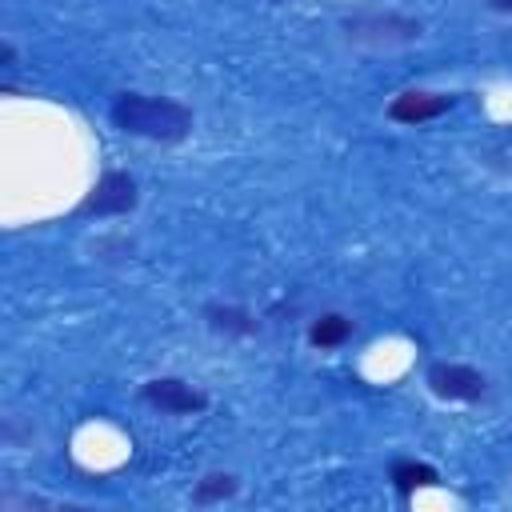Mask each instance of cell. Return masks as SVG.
Here are the masks:
<instances>
[{
  "instance_id": "6da1fadb",
  "label": "cell",
  "mask_w": 512,
  "mask_h": 512,
  "mask_svg": "<svg viewBox=\"0 0 512 512\" xmlns=\"http://www.w3.org/2000/svg\"><path fill=\"white\" fill-rule=\"evenodd\" d=\"M112 124L128 136L156 140V144H180L192 132V108L172 100V96H144V92H124L112 100Z\"/></svg>"
},
{
  "instance_id": "7a4b0ae2",
  "label": "cell",
  "mask_w": 512,
  "mask_h": 512,
  "mask_svg": "<svg viewBox=\"0 0 512 512\" xmlns=\"http://www.w3.org/2000/svg\"><path fill=\"white\" fill-rule=\"evenodd\" d=\"M136 200H140L136 180H132L128 172L112 168V172H104V176L84 192V200L76 204V216H128V212L136 208Z\"/></svg>"
},
{
  "instance_id": "3957f363",
  "label": "cell",
  "mask_w": 512,
  "mask_h": 512,
  "mask_svg": "<svg viewBox=\"0 0 512 512\" xmlns=\"http://www.w3.org/2000/svg\"><path fill=\"white\" fill-rule=\"evenodd\" d=\"M424 380H428L432 396L452 400V404H476V400L488 392V380H484L480 368H472V364H452V360H436Z\"/></svg>"
},
{
  "instance_id": "277c9868",
  "label": "cell",
  "mask_w": 512,
  "mask_h": 512,
  "mask_svg": "<svg viewBox=\"0 0 512 512\" xmlns=\"http://www.w3.org/2000/svg\"><path fill=\"white\" fill-rule=\"evenodd\" d=\"M140 400L168 412V416H196L208 408V392H200L196 384L180 380V376H156L140 384Z\"/></svg>"
},
{
  "instance_id": "5b68a950",
  "label": "cell",
  "mask_w": 512,
  "mask_h": 512,
  "mask_svg": "<svg viewBox=\"0 0 512 512\" xmlns=\"http://www.w3.org/2000/svg\"><path fill=\"white\" fill-rule=\"evenodd\" d=\"M452 104H456V100H452L448 92H420V88H408V92L392 96L388 116H392L396 124H424V120L444 116Z\"/></svg>"
},
{
  "instance_id": "8992f818",
  "label": "cell",
  "mask_w": 512,
  "mask_h": 512,
  "mask_svg": "<svg viewBox=\"0 0 512 512\" xmlns=\"http://www.w3.org/2000/svg\"><path fill=\"white\" fill-rule=\"evenodd\" d=\"M388 480L400 492V500H412L416 488H432L440 480V472L432 464H424V460H392L388 464Z\"/></svg>"
},
{
  "instance_id": "52a82bcc",
  "label": "cell",
  "mask_w": 512,
  "mask_h": 512,
  "mask_svg": "<svg viewBox=\"0 0 512 512\" xmlns=\"http://www.w3.org/2000/svg\"><path fill=\"white\" fill-rule=\"evenodd\" d=\"M204 320L212 332H224V336H256V316L240 304H208L204 308Z\"/></svg>"
},
{
  "instance_id": "ba28073f",
  "label": "cell",
  "mask_w": 512,
  "mask_h": 512,
  "mask_svg": "<svg viewBox=\"0 0 512 512\" xmlns=\"http://www.w3.org/2000/svg\"><path fill=\"white\" fill-rule=\"evenodd\" d=\"M348 336H352V320L340 316V312H324V316H316L312 328H308V344H312V348H340Z\"/></svg>"
},
{
  "instance_id": "9c48e42d",
  "label": "cell",
  "mask_w": 512,
  "mask_h": 512,
  "mask_svg": "<svg viewBox=\"0 0 512 512\" xmlns=\"http://www.w3.org/2000/svg\"><path fill=\"white\" fill-rule=\"evenodd\" d=\"M236 488H240V480H236L232 472H208V476L196 480L192 500H196V504H224V500L236 496Z\"/></svg>"
},
{
  "instance_id": "30bf717a",
  "label": "cell",
  "mask_w": 512,
  "mask_h": 512,
  "mask_svg": "<svg viewBox=\"0 0 512 512\" xmlns=\"http://www.w3.org/2000/svg\"><path fill=\"white\" fill-rule=\"evenodd\" d=\"M488 8H496V12H508V16H512V0H488Z\"/></svg>"
},
{
  "instance_id": "8fae6325",
  "label": "cell",
  "mask_w": 512,
  "mask_h": 512,
  "mask_svg": "<svg viewBox=\"0 0 512 512\" xmlns=\"http://www.w3.org/2000/svg\"><path fill=\"white\" fill-rule=\"evenodd\" d=\"M272 4H284V0H272Z\"/></svg>"
}]
</instances>
